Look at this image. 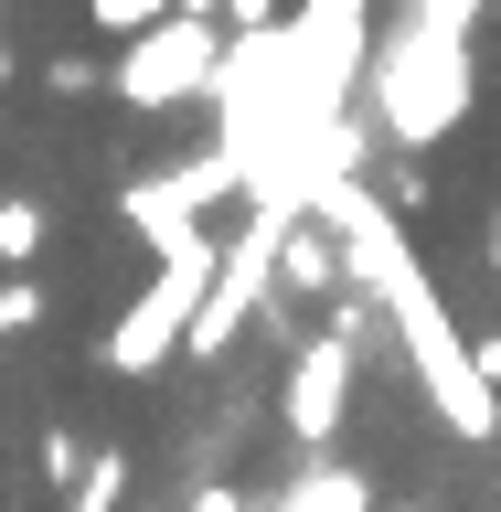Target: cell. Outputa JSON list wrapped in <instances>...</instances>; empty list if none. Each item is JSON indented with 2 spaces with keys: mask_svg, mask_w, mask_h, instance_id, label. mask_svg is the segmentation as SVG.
Here are the masks:
<instances>
[{
  "mask_svg": "<svg viewBox=\"0 0 501 512\" xmlns=\"http://www.w3.org/2000/svg\"><path fill=\"white\" fill-rule=\"evenodd\" d=\"M192 512H267V502H246L235 480H214V491H192Z\"/></svg>",
  "mask_w": 501,
  "mask_h": 512,
  "instance_id": "obj_13",
  "label": "cell"
},
{
  "mask_svg": "<svg viewBox=\"0 0 501 512\" xmlns=\"http://www.w3.org/2000/svg\"><path fill=\"white\" fill-rule=\"evenodd\" d=\"M0 11H11V0H0Z\"/></svg>",
  "mask_w": 501,
  "mask_h": 512,
  "instance_id": "obj_17",
  "label": "cell"
},
{
  "mask_svg": "<svg viewBox=\"0 0 501 512\" xmlns=\"http://www.w3.org/2000/svg\"><path fill=\"white\" fill-rule=\"evenodd\" d=\"M224 267V235H182V246H160V278L139 288L107 331V374H160L171 352L192 342V310H203V288Z\"/></svg>",
  "mask_w": 501,
  "mask_h": 512,
  "instance_id": "obj_2",
  "label": "cell"
},
{
  "mask_svg": "<svg viewBox=\"0 0 501 512\" xmlns=\"http://www.w3.org/2000/svg\"><path fill=\"white\" fill-rule=\"evenodd\" d=\"M352 331H363V299H331V331H310L299 342V363H288V438L299 448H331L342 438V416H352Z\"/></svg>",
  "mask_w": 501,
  "mask_h": 512,
  "instance_id": "obj_5",
  "label": "cell"
},
{
  "mask_svg": "<svg viewBox=\"0 0 501 512\" xmlns=\"http://www.w3.org/2000/svg\"><path fill=\"white\" fill-rule=\"evenodd\" d=\"M150 22H171V0H86V32H107V43H139Z\"/></svg>",
  "mask_w": 501,
  "mask_h": 512,
  "instance_id": "obj_9",
  "label": "cell"
},
{
  "mask_svg": "<svg viewBox=\"0 0 501 512\" xmlns=\"http://www.w3.org/2000/svg\"><path fill=\"white\" fill-rule=\"evenodd\" d=\"M278 512H374V491H363V470H310Z\"/></svg>",
  "mask_w": 501,
  "mask_h": 512,
  "instance_id": "obj_7",
  "label": "cell"
},
{
  "mask_svg": "<svg viewBox=\"0 0 501 512\" xmlns=\"http://www.w3.org/2000/svg\"><path fill=\"white\" fill-rule=\"evenodd\" d=\"M395 512H427V502H395Z\"/></svg>",
  "mask_w": 501,
  "mask_h": 512,
  "instance_id": "obj_16",
  "label": "cell"
},
{
  "mask_svg": "<svg viewBox=\"0 0 501 512\" xmlns=\"http://www.w3.org/2000/svg\"><path fill=\"white\" fill-rule=\"evenodd\" d=\"M470 96H480L470 43H374V118L395 150H438L470 118Z\"/></svg>",
  "mask_w": 501,
  "mask_h": 512,
  "instance_id": "obj_1",
  "label": "cell"
},
{
  "mask_svg": "<svg viewBox=\"0 0 501 512\" xmlns=\"http://www.w3.org/2000/svg\"><path fill=\"white\" fill-rule=\"evenodd\" d=\"M32 320H43V288H32V278H0V342H22Z\"/></svg>",
  "mask_w": 501,
  "mask_h": 512,
  "instance_id": "obj_10",
  "label": "cell"
},
{
  "mask_svg": "<svg viewBox=\"0 0 501 512\" xmlns=\"http://www.w3.org/2000/svg\"><path fill=\"white\" fill-rule=\"evenodd\" d=\"M224 75V22H150L139 43H118V64H107V96L118 107H139V118H160V107H192V96H214Z\"/></svg>",
  "mask_w": 501,
  "mask_h": 512,
  "instance_id": "obj_3",
  "label": "cell"
},
{
  "mask_svg": "<svg viewBox=\"0 0 501 512\" xmlns=\"http://www.w3.org/2000/svg\"><path fill=\"white\" fill-rule=\"evenodd\" d=\"M491 278H501V214H491Z\"/></svg>",
  "mask_w": 501,
  "mask_h": 512,
  "instance_id": "obj_15",
  "label": "cell"
},
{
  "mask_svg": "<svg viewBox=\"0 0 501 512\" xmlns=\"http://www.w3.org/2000/svg\"><path fill=\"white\" fill-rule=\"evenodd\" d=\"M278 288H299V299H342V246H331L320 214H299L278 235Z\"/></svg>",
  "mask_w": 501,
  "mask_h": 512,
  "instance_id": "obj_6",
  "label": "cell"
},
{
  "mask_svg": "<svg viewBox=\"0 0 501 512\" xmlns=\"http://www.w3.org/2000/svg\"><path fill=\"white\" fill-rule=\"evenodd\" d=\"M224 192H246V160L214 139V150H192L182 171H150V182H128V192H118V214L139 224V246L160 256V246H182V235H203V214H214Z\"/></svg>",
  "mask_w": 501,
  "mask_h": 512,
  "instance_id": "obj_4",
  "label": "cell"
},
{
  "mask_svg": "<svg viewBox=\"0 0 501 512\" xmlns=\"http://www.w3.org/2000/svg\"><path fill=\"white\" fill-rule=\"evenodd\" d=\"M43 235H54V224H43V203H32V192H11V203H0V267L22 278L32 256H43Z\"/></svg>",
  "mask_w": 501,
  "mask_h": 512,
  "instance_id": "obj_8",
  "label": "cell"
},
{
  "mask_svg": "<svg viewBox=\"0 0 501 512\" xmlns=\"http://www.w3.org/2000/svg\"><path fill=\"white\" fill-rule=\"evenodd\" d=\"M43 86H54V96H86V86H107V64H86V54H54V64H43Z\"/></svg>",
  "mask_w": 501,
  "mask_h": 512,
  "instance_id": "obj_11",
  "label": "cell"
},
{
  "mask_svg": "<svg viewBox=\"0 0 501 512\" xmlns=\"http://www.w3.org/2000/svg\"><path fill=\"white\" fill-rule=\"evenodd\" d=\"M11 75H22V54H11V43H0V86H11Z\"/></svg>",
  "mask_w": 501,
  "mask_h": 512,
  "instance_id": "obj_14",
  "label": "cell"
},
{
  "mask_svg": "<svg viewBox=\"0 0 501 512\" xmlns=\"http://www.w3.org/2000/svg\"><path fill=\"white\" fill-rule=\"evenodd\" d=\"M224 32H278V0H224Z\"/></svg>",
  "mask_w": 501,
  "mask_h": 512,
  "instance_id": "obj_12",
  "label": "cell"
}]
</instances>
